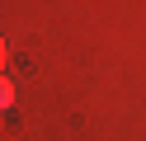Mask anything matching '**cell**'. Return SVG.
Returning a JSON list of instances; mask_svg holds the SVG:
<instances>
[{"instance_id":"7a4b0ae2","label":"cell","mask_w":146,"mask_h":141,"mask_svg":"<svg viewBox=\"0 0 146 141\" xmlns=\"http://www.w3.org/2000/svg\"><path fill=\"white\" fill-rule=\"evenodd\" d=\"M0 71H5V38H0Z\"/></svg>"},{"instance_id":"6da1fadb","label":"cell","mask_w":146,"mask_h":141,"mask_svg":"<svg viewBox=\"0 0 146 141\" xmlns=\"http://www.w3.org/2000/svg\"><path fill=\"white\" fill-rule=\"evenodd\" d=\"M14 108V85H10V75L0 71V113H10Z\"/></svg>"}]
</instances>
